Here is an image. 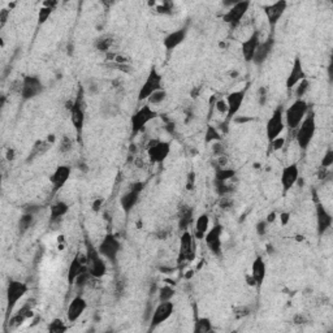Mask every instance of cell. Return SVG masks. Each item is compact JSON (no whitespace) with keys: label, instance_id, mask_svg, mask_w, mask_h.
<instances>
[{"label":"cell","instance_id":"obj_1","mask_svg":"<svg viewBox=\"0 0 333 333\" xmlns=\"http://www.w3.org/2000/svg\"><path fill=\"white\" fill-rule=\"evenodd\" d=\"M317 133V115L314 111H309L304 121L301 122L297 128V134H296V141L301 150H307L310 146L311 141L315 137Z\"/></svg>","mask_w":333,"mask_h":333},{"label":"cell","instance_id":"obj_2","mask_svg":"<svg viewBox=\"0 0 333 333\" xmlns=\"http://www.w3.org/2000/svg\"><path fill=\"white\" fill-rule=\"evenodd\" d=\"M83 86L81 85L78 89V94L74 102L69 106L70 111V121L73 124V128L76 129L77 133V141L81 143L82 142V133H83V125H85V109H83V104H85V99H83Z\"/></svg>","mask_w":333,"mask_h":333},{"label":"cell","instance_id":"obj_3","mask_svg":"<svg viewBox=\"0 0 333 333\" xmlns=\"http://www.w3.org/2000/svg\"><path fill=\"white\" fill-rule=\"evenodd\" d=\"M309 111H310V107H309V103L306 100L296 99L284 112L285 125L291 130H296L300 126L301 122L304 121Z\"/></svg>","mask_w":333,"mask_h":333},{"label":"cell","instance_id":"obj_4","mask_svg":"<svg viewBox=\"0 0 333 333\" xmlns=\"http://www.w3.org/2000/svg\"><path fill=\"white\" fill-rule=\"evenodd\" d=\"M98 251L103 258H106L107 261L111 263H116L119 258L120 251H121V242L113 233H107L100 244L98 245Z\"/></svg>","mask_w":333,"mask_h":333},{"label":"cell","instance_id":"obj_5","mask_svg":"<svg viewBox=\"0 0 333 333\" xmlns=\"http://www.w3.org/2000/svg\"><path fill=\"white\" fill-rule=\"evenodd\" d=\"M158 117L156 111L151 108L150 104L142 106L138 111H135L130 117V128H132V134L137 135L139 132H142L146 128V125L151 122L152 120Z\"/></svg>","mask_w":333,"mask_h":333},{"label":"cell","instance_id":"obj_6","mask_svg":"<svg viewBox=\"0 0 333 333\" xmlns=\"http://www.w3.org/2000/svg\"><path fill=\"white\" fill-rule=\"evenodd\" d=\"M86 255H87V271L90 272L92 279H102L107 272L104 258L99 254L98 249H95L90 244H87Z\"/></svg>","mask_w":333,"mask_h":333},{"label":"cell","instance_id":"obj_7","mask_svg":"<svg viewBox=\"0 0 333 333\" xmlns=\"http://www.w3.org/2000/svg\"><path fill=\"white\" fill-rule=\"evenodd\" d=\"M44 90L42 79L38 76L27 74L22 78V82L20 85V95L23 102L31 100L36 96H39Z\"/></svg>","mask_w":333,"mask_h":333},{"label":"cell","instance_id":"obj_8","mask_svg":"<svg viewBox=\"0 0 333 333\" xmlns=\"http://www.w3.org/2000/svg\"><path fill=\"white\" fill-rule=\"evenodd\" d=\"M162 83H163L162 74L156 70L155 66H152L151 70H150L149 74H147V77H146L145 82L142 83L141 89H139L138 92L139 102L147 100L154 92L162 90L163 89Z\"/></svg>","mask_w":333,"mask_h":333},{"label":"cell","instance_id":"obj_9","mask_svg":"<svg viewBox=\"0 0 333 333\" xmlns=\"http://www.w3.org/2000/svg\"><path fill=\"white\" fill-rule=\"evenodd\" d=\"M29 292V287L22 281L9 280L7 285V292H5V298H7V317L13 313V309L18 304V301Z\"/></svg>","mask_w":333,"mask_h":333},{"label":"cell","instance_id":"obj_10","mask_svg":"<svg viewBox=\"0 0 333 333\" xmlns=\"http://www.w3.org/2000/svg\"><path fill=\"white\" fill-rule=\"evenodd\" d=\"M146 150L151 163L162 164L171 154V142L162 141V139H150Z\"/></svg>","mask_w":333,"mask_h":333},{"label":"cell","instance_id":"obj_11","mask_svg":"<svg viewBox=\"0 0 333 333\" xmlns=\"http://www.w3.org/2000/svg\"><path fill=\"white\" fill-rule=\"evenodd\" d=\"M285 129V120H284V108L283 106H279L274 111L268 119L267 125H266V135H267L268 142H272L274 139L279 138L281 133Z\"/></svg>","mask_w":333,"mask_h":333},{"label":"cell","instance_id":"obj_12","mask_svg":"<svg viewBox=\"0 0 333 333\" xmlns=\"http://www.w3.org/2000/svg\"><path fill=\"white\" fill-rule=\"evenodd\" d=\"M249 8H250V1L244 0V1H236V3L227 9L224 14H223V21L228 23L231 27H237L241 21L244 20V17L248 13Z\"/></svg>","mask_w":333,"mask_h":333},{"label":"cell","instance_id":"obj_13","mask_svg":"<svg viewBox=\"0 0 333 333\" xmlns=\"http://www.w3.org/2000/svg\"><path fill=\"white\" fill-rule=\"evenodd\" d=\"M173 311H175V305L172 304V301L160 302V304L152 310L151 318H150V332H152V331L156 330L159 326H162L164 322H167V320L173 315Z\"/></svg>","mask_w":333,"mask_h":333},{"label":"cell","instance_id":"obj_14","mask_svg":"<svg viewBox=\"0 0 333 333\" xmlns=\"http://www.w3.org/2000/svg\"><path fill=\"white\" fill-rule=\"evenodd\" d=\"M246 90L248 87H245L242 90H237V91L231 92L229 95L225 98L227 102V116H225V124H229L232 120L234 119V116L237 115V112L241 109L242 104H244L245 96H246Z\"/></svg>","mask_w":333,"mask_h":333},{"label":"cell","instance_id":"obj_15","mask_svg":"<svg viewBox=\"0 0 333 333\" xmlns=\"http://www.w3.org/2000/svg\"><path fill=\"white\" fill-rule=\"evenodd\" d=\"M223 232H224L223 225L216 224L206 233L205 238H203L207 248L210 249V251L215 257H220L221 255V236H223Z\"/></svg>","mask_w":333,"mask_h":333},{"label":"cell","instance_id":"obj_16","mask_svg":"<svg viewBox=\"0 0 333 333\" xmlns=\"http://www.w3.org/2000/svg\"><path fill=\"white\" fill-rule=\"evenodd\" d=\"M194 236L189 231H184L180 240V254L178 262H188L194 259Z\"/></svg>","mask_w":333,"mask_h":333},{"label":"cell","instance_id":"obj_17","mask_svg":"<svg viewBox=\"0 0 333 333\" xmlns=\"http://www.w3.org/2000/svg\"><path fill=\"white\" fill-rule=\"evenodd\" d=\"M85 271H87V255H86V253L85 254L77 253L76 257L73 258V261L70 262L69 268H68L66 279H68L69 285H73L77 277L83 274Z\"/></svg>","mask_w":333,"mask_h":333},{"label":"cell","instance_id":"obj_18","mask_svg":"<svg viewBox=\"0 0 333 333\" xmlns=\"http://www.w3.org/2000/svg\"><path fill=\"white\" fill-rule=\"evenodd\" d=\"M288 3L285 0H279V1H275L272 4H268L263 8L266 17H267V21L270 23V26L274 29L277 25V22L280 21L281 17L284 16L285 10H287Z\"/></svg>","mask_w":333,"mask_h":333},{"label":"cell","instance_id":"obj_19","mask_svg":"<svg viewBox=\"0 0 333 333\" xmlns=\"http://www.w3.org/2000/svg\"><path fill=\"white\" fill-rule=\"evenodd\" d=\"M259 43H261V33H259V30H254L248 39H245L244 42L241 43L242 56H244V60L246 63H251V61H253L255 51H257Z\"/></svg>","mask_w":333,"mask_h":333},{"label":"cell","instance_id":"obj_20","mask_svg":"<svg viewBox=\"0 0 333 333\" xmlns=\"http://www.w3.org/2000/svg\"><path fill=\"white\" fill-rule=\"evenodd\" d=\"M298 178H300V168H298V165L296 163L284 167L280 177L284 193H288L289 190H292L294 188V185L297 184Z\"/></svg>","mask_w":333,"mask_h":333},{"label":"cell","instance_id":"obj_21","mask_svg":"<svg viewBox=\"0 0 333 333\" xmlns=\"http://www.w3.org/2000/svg\"><path fill=\"white\" fill-rule=\"evenodd\" d=\"M274 46H275V36L274 33H271L270 35L267 36V39L259 43V46H258L257 51H255L254 59H253L251 63H254L255 65H262V64L270 57L271 53H272V51H274Z\"/></svg>","mask_w":333,"mask_h":333},{"label":"cell","instance_id":"obj_22","mask_svg":"<svg viewBox=\"0 0 333 333\" xmlns=\"http://www.w3.org/2000/svg\"><path fill=\"white\" fill-rule=\"evenodd\" d=\"M87 309V302L83 297L77 296L70 301V304L68 305L66 309V319L69 323H76L79 318L82 317V314L85 313Z\"/></svg>","mask_w":333,"mask_h":333},{"label":"cell","instance_id":"obj_23","mask_svg":"<svg viewBox=\"0 0 333 333\" xmlns=\"http://www.w3.org/2000/svg\"><path fill=\"white\" fill-rule=\"evenodd\" d=\"M333 218L322 203H317V231L320 237L332 228Z\"/></svg>","mask_w":333,"mask_h":333},{"label":"cell","instance_id":"obj_24","mask_svg":"<svg viewBox=\"0 0 333 333\" xmlns=\"http://www.w3.org/2000/svg\"><path fill=\"white\" fill-rule=\"evenodd\" d=\"M72 173L69 165H59L55 171L52 172V175L50 176V182L52 184L53 193H57L59 190L65 186Z\"/></svg>","mask_w":333,"mask_h":333},{"label":"cell","instance_id":"obj_25","mask_svg":"<svg viewBox=\"0 0 333 333\" xmlns=\"http://www.w3.org/2000/svg\"><path fill=\"white\" fill-rule=\"evenodd\" d=\"M305 78H306V74H305L304 65H302V60L297 56L294 59L293 66H292L291 73H289V76H288L285 86H287L288 90H292L298 85V82H301V81Z\"/></svg>","mask_w":333,"mask_h":333},{"label":"cell","instance_id":"obj_26","mask_svg":"<svg viewBox=\"0 0 333 333\" xmlns=\"http://www.w3.org/2000/svg\"><path fill=\"white\" fill-rule=\"evenodd\" d=\"M267 276V266L262 257H257L251 264V277L254 279L255 287L259 288L263 285L264 280Z\"/></svg>","mask_w":333,"mask_h":333},{"label":"cell","instance_id":"obj_27","mask_svg":"<svg viewBox=\"0 0 333 333\" xmlns=\"http://www.w3.org/2000/svg\"><path fill=\"white\" fill-rule=\"evenodd\" d=\"M188 35V29L186 27H181V29H177L172 33L167 34V36L163 40V46L167 51L175 50L176 47H178L185 40Z\"/></svg>","mask_w":333,"mask_h":333},{"label":"cell","instance_id":"obj_28","mask_svg":"<svg viewBox=\"0 0 333 333\" xmlns=\"http://www.w3.org/2000/svg\"><path fill=\"white\" fill-rule=\"evenodd\" d=\"M193 220H194V208L188 205H182L177 215L178 229L181 232L189 231V227L193 224Z\"/></svg>","mask_w":333,"mask_h":333},{"label":"cell","instance_id":"obj_29","mask_svg":"<svg viewBox=\"0 0 333 333\" xmlns=\"http://www.w3.org/2000/svg\"><path fill=\"white\" fill-rule=\"evenodd\" d=\"M139 195H141V192L133 188H129L128 192L125 194H122L121 198H120V206H121L122 211L125 214H129L132 211L139 202Z\"/></svg>","mask_w":333,"mask_h":333},{"label":"cell","instance_id":"obj_30","mask_svg":"<svg viewBox=\"0 0 333 333\" xmlns=\"http://www.w3.org/2000/svg\"><path fill=\"white\" fill-rule=\"evenodd\" d=\"M52 145H53L52 142L48 141V139L36 141L35 143H34L33 147H31V151H30L29 156H27L26 162L30 163V162H33V160H35L36 158H40V156H43L47 151H48V150L51 149V146Z\"/></svg>","mask_w":333,"mask_h":333},{"label":"cell","instance_id":"obj_31","mask_svg":"<svg viewBox=\"0 0 333 333\" xmlns=\"http://www.w3.org/2000/svg\"><path fill=\"white\" fill-rule=\"evenodd\" d=\"M68 211H69V205L66 202H55L50 208V221L51 223H57L68 214Z\"/></svg>","mask_w":333,"mask_h":333},{"label":"cell","instance_id":"obj_32","mask_svg":"<svg viewBox=\"0 0 333 333\" xmlns=\"http://www.w3.org/2000/svg\"><path fill=\"white\" fill-rule=\"evenodd\" d=\"M208 225H210V218L207 214H202L195 220L194 224V237L197 240H203L206 233L208 232Z\"/></svg>","mask_w":333,"mask_h":333},{"label":"cell","instance_id":"obj_33","mask_svg":"<svg viewBox=\"0 0 333 333\" xmlns=\"http://www.w3.org/2000/svg\"><path fill=\"white\" fill-rule=\"evenodd\" d=\"M34 223H35V215L29 214V212H22L17 221V229H18V234L23 236L29 231L30 228L33 227Z\"/></svg>","mask_w":333,"mask_h":333},{"label":"cell","instance_id":"obj_34","mask_svg":"<svg viewBox=\"0 0 333 333\" xmlns=\"http://www.w3.org/2000/svg\"><path fill=\"white\" fill-rule=\"evenodd\" d=\"M236 173H237V171L233 168H229V167H223V168L215 169L214 181H219V182L231 181L232 178L236 177Z\"/></svg>","mask_w":333,"mask_h":333},{"label":"cell","instance_id":"obj_35","mask_svg":"<svg viewBox=\"0 0 333 333\" xmlns=\"http://www.w3.org/2000/svg\"><path fill=\"white\" fill-rule=\"evenodd\" d=\"M113 43H115L113 36L102 35L99 36L98 39H95V42H94V47H95L98 51H100V52H108V51L111 50V47L113 46Z\"/></svg>","mask_w":333,"mask_h":333},{"label":"cell","instance_id":"obj_36","mask_svg":"<svg viewBox=\"0 0 333 333\" xmlns=\"http://www.w3.org/2000/svg\"><path fill=\"white\" fill-rule=\"evenodd\" d=\"M56 4V1H53V3H48V1L43 3L42 8H40L39 12H38V23H39V25H43V23L50 18V16L53 12V8H55Z\"/></svg>","mask_w":333,"mask_h":333},{"label":"cell","instance_id":"obj_37","mask_svg":"<svg viewBox=\"0 0 333 333\" xmlns=\"http://www.w3.org/2000/svg\"><path fill=\"white\" fill-rule=\"evenodd\" d=\"M214 189L219 197H231L232 193L234 192V188L228 182H219L214 181Z\"/></svg>","mask_w":333,"mask_h":333},{"label":"cell","instance_id":"obj_38","mask_svg":"<svg viewBox=\"0 0 333 333\" xmlns=\"http://www.w3.org/2000/svg\"><path fill=\"white\" fill-rule=\"evenodd\" d=\"M212 331V323L208 318H198L195 320L194 332L197 333H208Z\"/></svg>","mask_w":333,"mask_h":333},{"label":"cell","instance_id":"obj_39","mask_svg":"<svg viewBox=\"0 0 333 333\" xmlns=\"http://www.w3.org/2000/svg\"><path fill=\"white\" fill-rule=\"evenodd\" d=\"M175 288L171 287V285H164L159 289V301L160 302H168V301H172V298L175 297Z\"/></svg>","mask_w":333,"mask_h":333},{"label":"cell","instance_id":"obj_40","mask_svg":"<svg viewBox=\"0 0 333 333\" xmlns=\"http://www.w3.org/2000/svg\"><path fill=\"white\" fill-rule=\"evenodd\" d=\"M221 141V135L219 129L214 125H208L207 130L205 134V142L206 143H212V142Z\"/></svg>","mask_w":333,"mask_h":333},{"label":"cell","instance_id":"obj_41","mask_svg":"<svg viewBox=\"0 0 333 333\" xmlns=\"http://www.w3.org/2000/svg\"><path fill=\"white\" fill-rule=\"evenodd\" d=\"M47 331L51 333H63L66 331V327L61 319H52L51 323L47 327Z\"/></svg>","mask_w":333,"mask_h":333},{"label":"cell","instance_id":"obj_42","mask_svg":"<svg viewBox=\"0 0 333 333\" xmlns=\"http://www.w3.org/2000/svg\"><path fill=\"white\" fill-rule=\"evenodd\" d=\"M73 149V139L70 138L69 135H63L61 139H60L59 143V151L61 154H68L69 151H72Z\"/></svg>","mask_w":333,"mask_h":333},{"label":"cell","instance_id":"obj_43","mask_svg":"<svg viewBox=\"0 0 333 333\" xmlns=\"http://www.w3.org/2000/svg\"><path fill=\"white\" fill-rule=\"evenodd\" d=\"M309 89H310V81L307 78L298 82V85L296 86V96H297V99H304L305 94L309 91Z\"/></svg>","mask_w":333,"mask_h":333},{"label":"cell","instance_id":"obj_44","mask_svg":"<svg viewBox=\"0 0 333 333\" xmlns=\"http://www.w3.org/2000/svg\"><path fill=\"white\" fill-rule=\"evenodd\" d=\"M165 99H167V92H165V90L162 89L159 90V91L154 92L149 99H147V102H149L150 104H160V103L164 102Z\"/></svg>","mask_w":333,"mask_h":333},{"label":"cell","instance_id":"obj_45","mask_svg":"<svg viewBox=\"0 0 333 333\" xmlns=\"http://www.w3.org/2000/svg\"><path fill=\"white\" fill-rule=\"evenodd\" d=\"M90 279H92L91 275H90V272L89 271H85L83 274H81L78 277H77L76 281H74V285H76L78 289H83V288L89 284Z\"/></svg>","mask_w":333,"mask_h":333},{"label":"cell","instance_id":"obj_46","mask_svg":"<svg viewBox=\"0 0 333 333\" xmlns=\"http://www.w3.org/2000/svg\"><path fill=\"white\" fill-rule=\"evenodd\" d=\"M320 168H331L333 165V150L332 149H328L327 150V152L324 154L323 159H322V163H320Z\"/></svg>","mask_w":333,"mask_h":333},{"label":"cell","instance_id":"obj_47","mask_svg":"<svg viewBox=\"0 0 333 333\" xmlns=\"http://www.w3.org/2000/svg\"><path fill=\"white\" fill-rule=\"evenodd\" d=\"M267 99H268L267 87H266V86H261V87L258 89V103H259V106L261 107L266 106Z\"/></svg>","mask_w":333,"mask_h":333},{"label":"cell","instance_id":"obj_48","mask_svg":"<svg viewBox=\"0 0 333 333\" xmlns=\"http://www.w3.org/2000/svg\"><path fill=\"white\" fill-rule=\"evenodd\" d=\"M268 223L266 220H259L257 223V225H255V232H257V234L259 236V237H264L266 234H267V231H268Z\"/></svg>","mask_w":333,"mask_h":333},{"label":"cell","instance_id":"obj_49","mask_svg":"<svg viewBox=\"0 0 333 333\" xmlns=\"http://www.w3.org/2000/svg\"><path fill=\"white\" fill-rule=\"evenodd\" d=\"M219 206H220V208L228 211V210L233 208L234 201L231 198V197H221V198L219 199Z\"/></svg>","mask_w":333,"mask_h":333},{"label":"cell","instance_id":"obj_50","mask_svg":"<svg viewBox=\"0 0 333 333\" xmlns=\"http://www.w3.org/2000/svg\"><path fill=\"white\" fill-rule=\"evenodd\" d=\"M212 154L215 155V158H216V156L225 155V147L224 145L221 143V141L214 142V145H212Z\"/></svg>","mask_w":333,"mask_h":333},{"label":"cell","instance_id":"obj_51","mask_svg":"<svg viewBox=\"0 0 333 333\" xmlns=\"http://www.w3.org/2000/svg\"><path fill=\"white\" fill-rule=\"evenodd\" d=\"M212 165H214L215 169L223 168V167H228V158L225 155L216 156V159H215L214 162H212Z\"/></svg>","mask_w":333,"mask_h":333},{"label":"cell","instance_id":"obj_52","mask_svg":"<svg viewBox=\"0 0 333 333\" xmlns=\"http://www.w3.org/2000/svg\"><path fill=\"white\" fill-rule=\"evenodd\" d=\"M86 91L89 92V95H96L99 92V83H96V81L92 79L91 82L86 85Z\"/></svg>","mask_w":333,"mask_h":333},{"label":"cell","instance_id":"obj_53","mask_svg":"<svg viewBox=\"0 0 333 333\" xmlns=\"http://www.w3.org/2000/svg\"><path fill=\"white\" fill-rule=\"evenodd\" d=\"M195 185V173L194 172H189L188 176H186V189L188 190H193Z\"/></svg>","mask_w":333,"mask_h":333},{"label":"cell","instance_id":"obj_54","mask_svg":"<svg viewBox=\"0 0 333 333\" xmlns=\"http://www.w3.org/2000/svg\"><path fill=\"white\" fill-rule=\"evenodd\" d=\"M39 211H40V206L34 205V203H30V205L23 206V208H22V212H29V214H33V215H36Z\"/></svg>","mask_w":333,"mask_h":333},{"label":"cell","instance_id":"obj_55","mask_svg":"<svg viewBox=\"0 0 333 333\" xmlns=\"http://www.w3.org/2000/svg\"><path fill=\"white\" fill-rule=\"evenodd\" d=\"M293 323L296 326H302V324L307 323V318L305 317L304 314H296L293 317Z\"/></svg>","mask_w":333,"mask_h":333},{"label":"cell","instance_id":"obj_56","mask_svg":"<svg viewBox=\"0 0 333 333\" xmlns=\"http://www.w3.org/2000/svg\"><path fill=\"white\" fill-rule=\"evenodd\" d=\"M284 143H285V139L281 138V137H279V138L274 139V141L271 142V146H272V149H274L275 151H277V150L283 149Z\"/></svg>","mask_w":333,"mask_h":333},{"label":"cell","instance_id":"obj_57","mask_svg":"<svg viewBox=\"0 0 333 333\" xmlns=\"http://www.w3.org/2000/svg\"><path fill=\"white\" fill-rule=\"evenodd\" d=\"M8 16H9V10L8 9L0 10V21H1V23H0V27H1V29L5 26V23H7V20H8Z\"/></svg>","mask_w":333,"mask_h":333},{"label":"cell","instance_id":"obj_58","mask_svg":"<svg viewBox=\"0 0 333 333\" xmlns=\"http://www.w3.org/2000/svg\"><path fill=\"white\" fill-rule=\"evenodd\" d=\"M216 109H218L219 112L221 113H225L227 115V111H228V107H227V102H225L224 99H220L216 102Z\"/></svg>","mask_w":333,"mask_h":333},{"label":"cell","instance_id":"obj_59","mask_svg":"<svg viewBox=\"0 0 333 333\" xmlns=\"http://www.w3.org/2000/svg\"><path fill=\"white\" fill-rule=\"evenodd\" d=\"M291 212L288 211H284L280 214V221H281V225H288V223H289V220H291Z\"/></svg>","mask_w":333,"mask_h":333},{"label":"cell","instance_id":"obj_60","mask_svg":"<svg viewBox=\"0 0 333 333\" xmlns=\"http://www.w3.org/2000/svg\"><path fill=\"white\" fill-rule=\"evenodd\" d=\"M104 203V199L103 198H98L94 201V203H92V210L94 211H99L100 208H102V205Z\"/></svg>","mask_w":333,"mask_h":333},{"label":"cell","instance_id":"obj_61","mask_svg":"<svg viewBox=\"0 0 333 333\" xmlns=\"http://www.w3.org/2000/svg\"><path fill=\"white\" fill-rule=\"evenodd\" d=\"M249 314V310L246 309V307H240L238 310H236V317L237 318H242L244 315H248Z\"/></svg>","mask_w":333,"mask_h":333},{"label":"cell","instance_id":"obj_62","mask_svg":"<svg viewBox=\"0 0 333 333\" xmlns=\"http://www.w3.org/2000/svg\"><path fill=\"white\" fill-rule=\"evenodd\" d=\"M276 220V212H271V214L267 215V218H266V221H267L268 224H272Z\"/></svg>","mask_w":333,"mask_h":333},{"label":"cell","instance_id":"obj_63","mask_svg":"<svg viewBox=\"0 0 333 333\" xmlns=\"http://www.w3.org/2000/svg\"><path fill=\"white\" fill-rule=\"evenodd\" d=\"M7 159H8V160H13V159H14V150L13 149H8Z\"/></svg>","mask_w":333,"mask_h":333}]
</instances>
